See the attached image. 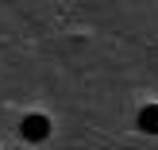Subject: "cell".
Segmentation results:
<instances>
[{
	"label": "cell",
	"instance_id": "cell-1",
	"mask_svg": "<svg viewBox=\"0 0 158 150\" xmlns=\"http://www.w3.org/2000/svg\"><path fill=\"white\" fill-rule=\"evenodd\" d=\"M19 135H23V143H43L46 135H50V120L46 116H23L19 120Z\"/></svg>",
	"mask_w": 158,
	"mask_h": 150
},
{
	"label": "cell",
	"instance_id": "cell-2",
	"mask_svg": "<svg viewBox=\"0 0 158 150\" xmlns=\"http://www.w3.org/2000/svg\"><path fill=\"white\" fill-rule=\"evenodd\" d=\"M139 127H143L147 135H158V104H147L143 112H139Z\"/></svg>",
	"mask_w": 158,
	"mask_h": 150
}]
</instances>
